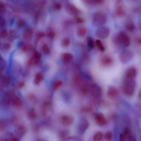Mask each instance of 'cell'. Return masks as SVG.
Here are the masks:
<instances>
[{
	"mask_svg": "<svg viewBox=\"0 0 141 141\" xmlns=\"http://www.w3.org/2000/svg\"><path fill=\"white\" fill-rule=\"evenodd\" d=\"M112 42L116 46L126 48L130 46L131 40L130 37L125 32L121 31L112 36Z\"/></svg>",
	"mask_w": 141,
	"mask_h": 141,
	"instance_id": "1",
	"label": "cell"
},
{
	"mask_svg": "<svg viewBox=\"0 0 141 141\" xmlns=\"http://www.w3.org/2000/svg\"><path fill=\"white\" fill-rule=\"evenodd\" d=\"M136 79L124 76L122 86V89L124 94L130 97L134 94L136 85Z\"/></svg>",
	"mask_w": 141,
	"mask_h": 141,
	"instance_id": "2",
	"label": "cell"
},
{
	"mask_svg": "<svg viewBox=\"0 0 141 141\" xmlns=\"http://www.w3.org/2000/svg\"><path fill=\"white\" fill-rule=\"evenodd\" d=\"M102 90L99 85L96 84H92L88 95L91 98L92 103L98 105L102 96Z\"/></svg>",
	"mask_w": 141,
	"mask_h": 141,
	"instance_id": "3",
	"label": "cell"
},
{
	"mask_svg": "<svg viewBox=\"0 0 141 141\" xmlns=\"http://www.w3.org/2000/svg\"><path fill=\"white\" fill-rule=\"evenodd\" d=\"M106 16L103 13L97 12L94 14L92 19V24L94 26L99 27L102 26L106 22Z\"/></svg>",
	"mask_w": 141,
	"mask_h": 141,
	"instance_id": "4",
	"label": "cell"
},
{
	"mask_svg": "<svg viewBox=\"0 0 141 141\" xmlns=\"http://www.w3.org/2000/svg\"><path fill=\"white\" fill-rule=\"evenodd\" d=\"M133 55V53L130 50L124 49L120 53L119 55V59L122 63L126 64L132 60Z\"/></svg>",
	"mask_w": 141,
	"mask_h": 141,
	"instance_id": "5",
	"label": "cell"
},
{
	"mask_svg": "<svg viewBox=\"0 0 141 141\" xmlns=\"http://www.w3.org/2000/svg\"><path fill=\"white\" fill-rule=\"evenodd\" d=\"M126 13V11L125 7L122 4V1H117L114 11L115 15L118 17H122L125 16Z\"/></svg>",
	"mask_w": 141,
	"mask_h": 141,
	"instance_id": "6",
	"label": "cell"
},
{
	"mask_svg": "<svg viewBox=\"0 0 141 141\" xmlns=\"http://www.w3.org/2000/svg\"><path fill=\"white\" fill-rule=\"evenodd\" d=\"M95 33L97 36L98 37L104 39L109 36L110 33V30L107 27L101 26L97 28Z\"/></svg>",
	"mask_w": 141,
	"mask_h": 141,
	"instance_id": "7",
	"label": "cell"
},
{
	"mask_svg": "<svg viewBox=\"0 0 141 141\" xmlns=\"http://www.w3.org/2000/svg\"><path fill=\"white\" fill-rule=\"evenodd\" d=\"M107 95L108 98L112 100H115L118 98L119 92L118 90L115 86H110L109 87L107 90Z\"/></svg>",
	"mask_w": 141,
	"mask_h": 141,
	"instance_id": "8",
	"label": "cell"
},
{
	"mask_svg": "<svg viewBox=\"0 0 141 141\" xmlns=\"http://www.w3.org/2000/svg\"><path fill=\"white\" fill-rule=\"evenodd\" d=\"M100 63L104 66H108L113 63V59L109 55H105L101 57L100 60Z\"/></svg>",
	"mask_w": 141,
	"mask_h": 141,
	"instance_id": "9",
	"label": "cell"
},
{
	"mask_svg": "<svg viewBox=\"0 0 141 141\" xmlns=\"http://www.w3.org/2000/svg\"><path fill=\"white\" fill-rule=\"evenodd\" d=\"M137 75V70L135 67L130 66L126 70L124 76L129 78L136 79Z\"/></svg>",
	"mask_w": 141,
	"mask_h": 141,
	"instance_id": "10",
	"label": "cell"
},
{
	"mask_svg": "<svg viewBox=\"0 0 141 141\" xmlns=\"http://www.w3.org/2000/svg\"><path fill=\"white\" fill-rule=\"evenodd\" d=\"M95 119L97 123L100 126L103 125L106 123V119L104 116L101 113L97 114L96 116Z\"/></svg>",
	"mask_w": 141,
	"mask_h": 141,
	"instance_id": "11",
	"label": "cell"
},
{
	"mask_svg": "<svg viewBox=\"0 0 141 141\" xmlns=\"http://www.w3.org/2000/svg\"><path fill=\"white\" fill-rule=\"evenodd\" d=\"M126 29L128 31L133 32L135 31L136 27L135 24L132 19H129L127 20L125 25Z\"/></svg>",
	"mask_w": 141,
	"mask_h": 141,
	"instance_id": "12",
	"label": "cell"
},
{
	"mask_svg": "<svg viewBox=\"0 0 141 141\" xmlns=\"http://www.w3.org/2000/svg\"><path fill=\"white\" fill-rule=\"evenodd\" d=\"M13 104L16 106H20L22 105L23 101L22 99L18 96H13L12 99Z\"/></svg>",
	"mask_w": 141,
	"mask_h": 141,
	"instance_id": "13",
	"label": "cell"
},
{
	"mask_svg": "<svg viewBox=\"0 0 141 141\" xmlns=\"http://www.w3.org/2000/svg\"><path fill=\"white\" fill-rule=\"evenodd\" d=\"M11 99V95L9 93L5 94L2 99V102L3 105L8 106L10 103Z\"/></svg>",
	"mask_w": 141,
	"mask_h": 141,
	"instance_id": "14",
	"label": "cell"
},
{
	"mask_svg": "<svg viewBox=\"0 0 141 141\" xmlns=\"http://www.w3.org/2000/svg\"><path fill=\"white\" fill-rule=\"evenodd\" d=\"M84 1L86 4L91 6L101 4L104 2L102 0H86Z\"/></svg>",
	"mask_w": 141,
	"mask_h": 141,
	"instance_id": "15",
	"label": "cell"
},
{
	"mask_svg": "<svg viewBox=\"0 0 141 141\" xmlns=\"http://www.w3.org/2000/svg\"><path fill=\"white\" fill-rule=\"evenodd\" d=\"M11 82V78L9 76L4 75L2 77L1 83L3 86L5 87L8 86L10 83Z\"/></svg>",
	"mask_w": 141,
	"mask_h": 141,
	"instance_id": "16",
	"label": "cell"
},
{
	"mask_svg": "<svg viewBox=\"0 0 141 141\" xmlns=\"http://www.w3.org/2000/svg\"><path fill=\"white\" fill-rule=\"evenodd\" d=\"M87 46L89 50L93 49L95 47V42L91 36H88L87 40Z\"/></svg>",
	"mask_w": 141,
	"mask_h": 141,
	"instance_id": "17",
	"label": "cell"
},
{
	"mask_svg": "<svg viewBox=\"0 0 141 141\" xmlns=\"http://www.w3.org/2000/svg\"><path fill=\"white\" fill-rule=\"evenodd\" d=\"M33 34V32L31 29H28L25 31L23 33V37L25 40H29L31 39Z\"/></svg>",
	"mask_w": 141,
	"mask_h": 141,
	"instance_id": "18",
	"label": "cell"
},
{
	"mask_svg": "<svg viewBox=\"0 0 141 141\" xmlns=\"http://www.w3.org/2000/svg\"><path fill=\"white\" fill-rule=\"evenodd\" d=\"M18 34L14 30H11L8 34V39L10 41H13L17 38Z\"/></svg>",
	"mask_w": 141,
	"mask_h": 141,
	"instance_id": "19",
	"label": "cell"
},
{
	"mask_svg": "<svg viewBox=\"0 0 141 141\" xmlns=\"http://www.w3.org/2000/svg\"><path fill=\"white\" fill-rule=\"evenodd\" d=\"M87 32L86 28L84 27H80L79 28L77 31V34L80 37L84 36Z\"/></svg>",
	"mask_w": 141,
	"mask_h": 141,
	"instance_id": "20",
	"label": "cell"
},
{
	"mask_svg": "<svg viewBox=\"0 0 141 141\" xmlns=\"http://www.w3.org/2000/svg\"><path fill=\"white\" fill-rule=\"evenodd\" d=\"M95 44L100 51L104 52L105 51V47L100 40H97L95 42Z\"/></svg>",
	"mask_w": 141,
	"mask_h": 141,
	"instance_id": "21",
	"label": "cell"
},
{
	"mask_svg": "<svg viewBox=\"0 0 141 141\" xmlns=\"http://www.w3.org/2000/svg\"><path fill=\"white\" fill-rule=\"evenodd\" d=\"M103 137V134L101 132H97L94 136V140L95 141H100L102 140Z\"/></svg>",
	"mask_w": 141,
	"mask_h": 141,
	"instance_id": "22",
	"label": "cell"
},
{
	"mask_svg": "<svg viewBox=\"0 0 141 141\" xmlns=\"http://www.w3.org/2000/svg\"><path fill=\"white\" fill-rule=\"evenodd\" d=\"M11 47V45L9 43H5L3 44L1 47V49L4 52L9 51Z\"/></svg>",
	"mask_w": 141,
	"mask_h": 141,
	"instance_id": "23",
	"label": "cell"
},
{
	"mask_svg": "<svg viewBox=\"0 0 141 141\" xmlns=\"http://www.w3.org/2000/svg\"><path fill=\"white\" fill-rule=\"evenodd\" d=\"M32 47L31 45L28 44H24L22 47V49L24 52H27L31 50Z\"/></svg>",
	"mask_w": 141,
	"mask_h": 141,
	"instance_id": "24",
	"label": "cell"
},
{
	"mask_svg": "<svg viewBox=\"0 0 141 141\" xmlns=\"http://www.w3.org/2000/svg\"><path fill=\"white\" fill-rule=\"evenodd\" d=\"M63 59L65 61H69L72 59V56L70 53H66L63 54Z\"/></svg>",
	"mask_w": 141,
	"mask_h": 141,
	"instance_id": "25",
	"label": "cell"
},
{
	"mask_svg": "<svg viewBox=\"0 0 141 141\" xmlns=\"http://www.w3.org/2000/svg\"><path fill=\"white\" fill-rule=\"evenodd\" d=\"M8 32L6 29H4L0 32V38H6L8 36Z\"/></svg>",
	"mask_w": 141,
	"mask_h": 141,
	"instance_id": "26",
	"label": "cell"
},
{
	"mask_svg": "<svg viewBox=\"0 0 141 141\" xmlns=\"http://www.w3.org/2000/svg\"><path fill=\"white\" fill-rule=\"evenodd\" d=\"M106 139L108 140H111L112 138V132H106L105 136Z\"/></svg>",
	"mask_w": 141,
	"mask_h": 141,
	"instance_id": "27",
	"label": "cell"
},
{
	"mask_svg": "<svg viewBox=\"0 0 141 141\" xmlns=\"http://www.w3.org/2000/svg\"><path fill=\"white\" fill-rule=\"evenodd\" d=\"M70 40L68 38H65L64 39L62 43V46L63 47H66L68 46L70 44Z\"/></svg>",
	"mask_w": 141,
	"mask_h": 141,
	"instance_id": "28",
	"label": "cell"
},
{
	"mask_svg": "<svg viewBox=\"0 0 141 141\" xmlns=\"http://www.w3.org/2000/svg\"><path fill=\"white\" fill-rule=\"evenodd\" d=\"M5 66V63L4 60L0 56V68L3 70L4 69Z\"/></svg>",
	"mask_w": 141,
	"mask_h": 141,
	"instance_id": "29",
	"label": "cell"
},
{
	"mask_svg": "<svg viewBox=\"0 0 141 141\" xmlns=\"http://www.w3.org/2000/svg\"><path fill=\"white\" fill-rule=\"evenodd\" d=\"M25 24V22L23 20H20L17 23V26L18 28H22L24 26Z\"/></svg>",
	"mask_w": 141,
	"mask_h": 141,
	"instance_id": "30",
	"label": "cell"
},
{
	"mask_svg": "<svg viewBox=\"0 0 141 141\" xmlns=\"http://www.w3.org/2000/svg\"><path fill=\"white\" fill-rule=\"evenodd\" d=\"M6 8L3 3L0 2V13H3L5 11Z\"/></svg>",
	"mask_w": 141,
	"mask_h": 141,
	"instance_id": "31",
	"label": "cell"
},
{
	"mask_svg": "<svg viewBox=\"0 0 141 141\" xmlns=\"http://www.w3.org/2000/svg\"><path fill=\"white\" fill-rule=\"evenodd\" d=\"M6 24V22L4 18L0 16V27L4 26Z\"/></svg>",
	"mask_w": 141,
	"mask_h": 141,
	"instance_id": "32",
	"label": "cell"
},
{
	"mask_svg": "<svg viewBox=\"0 0 141 141\" xmlns=\"http://www.w3.org/2000/svg\"><path fill=\"white\" fill-rule=\"evenodd\" d=\"M43 50L45 53H48L49 52V49L48 47L46 45H45L43 46Z\"/></svg>",
	"mask_w": 141,
	"mask_h": 141,
	"instance_id": "33",
	"label": "cell"
},
{
	"mask_svg": "<svg viewBox=\"0 0 141 141\" xmlns=\"http://www.w3.org/2000/svg\"><path fill=\"white\" fill-rule=\"evenodd\" d=\"M77 22L79 23H82L84 22V20L81 18H78L76 19Z\"/></svg>",
	"mask_w": 141,
	"mask_h": 141,
	"instance_id": "34",
	"label": "cell"
},
{
	"mask_svg": "<svg viewBox=\"0 0 141 141\" xmlns=\"http://www.w3.org/2000/svg\"><path fill=\"white\" fill-rule=\"evenodd\" d=\"M55 8L57 10H59L61 8V5L59 3H56L55 5Z\"/></svg>",
	"mask_w": 141,
	"mask_h": 141,
	"instance_id": "35",
	"label": "cell"
},
{
	"mask_svg": "<svg viewBox=\"0 0 141 141\" xmlns=\"http://www.w3.org/2000/svg\"><path fill=\"white\" fill-rule=\"evenodd\" d=\"M25 85V84L24 82H20L18 84V87L19 88H22L24 87Z\"/></svg>",
	"mask_w": 141,
	"mask_h": 141,
	"instance_id": "36",
	"label": "cell"
},
{
	"mask_svg": "<svg viewBox=\"0 0 141 141\" xmlns=\"http://www.w3.org/2000/svg\"><path fill=\"white\" fill-rule=\"evenodd\" d=\"M49 35L50 37L53 38L55 36V34L54 33L51 32L49 33Z\"/></svg>",
	"mask_w": 141,
	"mask_h": 141,
	"instance_id": "37",
	"label": "cell"
},
{
	"mask_svg": "<svg viewBox=\"0 0 141 141\" xmlns=\"http://www.w3.org/2000/svg\"><path fill=\"white\" fill-rule=\"evenodd\" d=\"M141 38H139L137 39V42L138 44H141Z\"/></svg>",
	"mask_w": 141,
	"mask_h": 141,
	"instance_id": "38",
	"label": "cell"
},
{
	"mask_svg": "<svg viewBox=\"0 0 141 141\" xmlns=\"http://www.w3.org/2000/svg\"><path fill=\"white\" fill-rule=\"evenodd\" d=\"M44 34H43V33H40L38 35V37H39L41 38L42 37H43V36H44Z\"/></svg>",
	"mask_w": 141,
	"mask_h": 141,
	"instance_id": "39",
	"label": "cell"
},
{
	"mask_svg": "<svg viewBox=\"0 0 141 141\" xmlns=\"http://www.w3.org/2000/svg\"><path fill=\"white\" fill-rule=\"evenodd\" d=\"M138 98L139 100H141V91H140V92H139V93H138Z\"/></svg>",
	"mask_w": 141,
	"mask_h": 141,
	"instance_id": "40",
	"label": "cell"
},
{
	"mask_svg": "<svg viewBox=\"0 0 141 141\" xmlns=\"http://www.w3.org/2000/svg\"><path fill=\"white\" fill-rule=\"evenodd\" d=\"M3 70H2L0 68V77H1L3 73Z\"/></svg>",
	"mask_w": 141,
	"mask_h": 141,
	"instance_id": "41",
	"label": "cell"
},
{
	"mask_svg": "<svg viewBox=\"0 0 141 141\" xmlns=\"http://www.w3.org/2000/svg\"></svg>",
	"mask_w": 141,
	"mask_h": 141,
	"instance_id": "42",
	"label": "cell"
}]
</instances>
